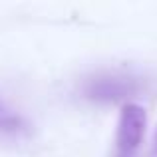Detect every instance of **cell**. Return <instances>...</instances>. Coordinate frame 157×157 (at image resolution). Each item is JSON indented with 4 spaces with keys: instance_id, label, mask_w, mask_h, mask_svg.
I'll list each match as a JSON object with an SVG mask.
<instances>
[{
    "instance_id": "3957f363",
    "label": "cell",
    "mask_w": 157,
    "mask_h": 157,
    "mask_svg": "<svg viewBox=\"0 0 157 157\" xmlns=\"http://www.w3.org/2000/svg\"><path fill=\"white\" fill-rule=\"evenodd\" d=\"M153 157H157V129H155V137H153Z\"/></svg>"
},
{
    "instance_id": "6da1fadb",
    "label": "cell",
    "mask_w": 157,
    "mask_h": 157,
    "mask_svg": "<svg viewBox=\"0 0 157 157\" xmlns=\"http://www.w3.org/2000/svg\"><path fill=\"white\" fill-rule=\"evenodd\" d=\"M147 129V111L139 104H125L115 131V157H135Z\"/></svg>"
},
{
    "instance_id": "7a4b0ae2",
    "label": "cell",
    "mask_w": 157,
    "mask_h": 157,
    "mask_svg": "<svg viewBox=\"0 0 157 157\" xmlns=\"http://www.w3.org/2000/svg\"><path fill=\"white\" fill-rule=\"evenodd\" d=\"M20 125H22V121L18 115L0 104V131H18Z\"/></svg>"
}]
</instances>
